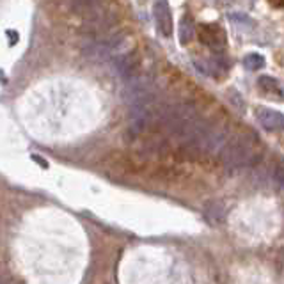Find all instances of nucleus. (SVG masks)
Masks as SVG:
<instances>
[{
  "label": "nucleus",
  "mask_w": 284,
  "mask_h": 284,
  "mask_svg": "<svg viewBox=\"0 0 284 284\" xmlns=\"http://www.w3.org/2000/svg\"><path fill=\"white\" fill-rule=\"evenodd\" d=\"M155 20H157V29L164 37H171L172 32V18L169 11L167 0H158L155 4Z\"/></svg>",
  "instance_id": "nucleus-1"
},
{
  "label": "nucleus",
  "mask_w": 284,
  "mask_h": 284,
  "mask_svg": "<svg viewBox=\"0 0 284 284\" xmlns=\"http://www.w3.org/2000/svg\"><path fill=\"white\" fill-rule=\"evenodd\" d=\"M258 119L268 130H284V116L275 110L268 109H259L258 110Z\"/></svg>",
  "instance_id": "nucleus-2"
},
{
  "label": "nucleus",
  "mask_w": 284,
  "mask_h": 284,
  "mask_svg": "<svg viewBox=\"0 0 284 284\" xmlns=\"http://www.w3.org/2000/svg\"><path fill=\"white\" fill-rule=\"evenodd\" d=\"M244 64L247 66L249 69H258V68H263L265 66V57L259 54H251L247 55V57L244 59Z\"/></svg>",
  "instance_id": "nucleus-3"
},
{
  "label": "nucleus",
  "mask_w": 284,
  "mask_h": 284,
  "mask_svg": "<svg viewBox=\"0 0 284 284\" xmlns=\"http://www.w3.org/2000/svg\"><path fill=\"white\" fill-rule=\"evenodd\" d=\"M277 179L280 181V185L284 186V169H280L279 172H277Z\"/></svg>",
  "instance_id": "nucleus-4"
}]
</instances>
